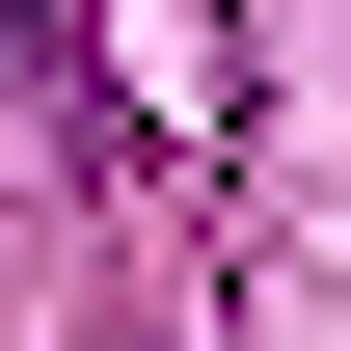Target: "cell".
<instances>
[{"instance_id": "cell-1", "label": "cell", "mask_w": 351, "mask_h": 351, "mask_svg": "<svg viewBox=\"0 0 351 351\" xmlns=\"http://www.w3.org/2000/svg\"><path fill=\"white\" fill-rule=\"evenodd\" d=\"M82 54L135 82L162 162H243V27H217V0H82Z\"/></svg>"}]
</instances>
